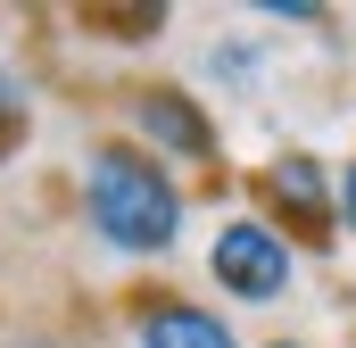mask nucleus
Instances as JSON below:
<instances>
[{"instance_id": "nucleus-1", "label": "nucleus", "mask_w": 356, "mask_h": 348, "mask_svg": "<svg viewBox=\"0 0 356 348\" xmlns=\"http://www.w3.org/2000/svg\"><path fill=\"white\" fill-rule=\"evenodd\" d=\"M83 207H91V232L108 249H133V258L175 249V232H182V191L166 182V166L149 150H124V141L116 150H91Z\"/></svg>"}, {"instance_id": "nucleus-2", "label": "nucleus", "mask_w": 356, "mask_h": 348, "mask_svg": "<svg viewBox=\"0 0 356 348\" xmlns=\"http://www.w3.org/2000/svg\"><path fill=\"white\" fill-rule=\"evenodd\" d=\"M207 265H216V282H224L232 299H249V307H266V299L290 290V241H282L273 224H257V216H232V224L216 232Z\"/></svg>"}, {"instance_id": "nucleus-3", "label": "nucleus", "mask_w": 356, "mask_h": 348, "mask_svg": "<svg viewBox=\"0 0 356 348\" xmlns=\"http://www.w3.org/2000/svg\"><path fill=\"white\" fill-rule=\"evenodd\" d=\"M133 116H141V133H149L158 150H175V158H216V125L191 108V91H141Z\"/></svg>"}, {"instance_id": "nucleus-4", "label": "nucleus", "mask_w": 356, "mask_h": 348, "mask_svg": "<svg viewBox=\"0 0 356 348\" xmlns=\"http://www.w3.org/2000/svg\"><path fill=\"white\" fill-rule=\"evenodd\" d=\"M141 348H241V340H232V324H224V315L166 299V307H149V315H141Z\"/></svg>"}, {"instance_id": "nucleus-5", "label": "nucleus", "mask_w": 356, "mask_h": 348, "mask_svg": "<svg viewBox=\"0 0 356 348\" xmlns=\"http://www.w3.org/2000/svg\"><path fill=\"white\" fill-rule=\"evenodd\" d=\"M273 199L290 207V216H307V224H323V166L315 158H273Z\"/></svg>"}, {"instance_id": "nucleus-6", "label": "nucleus", "mask_w": 356, "mask_h": 348, "mask_svg": "<svg viewBox=\"0 0 356 348\" xmlns=\"http://www.w3.org/2000/svg\"><path fill=\"white\" fill-rule=\"evenodd\" d=\"M340 224H348V232H356V166L340 174Z\"/></svg>"}, {"instance_id": "nucleus-7", "label": "nucleus", "mask_w": 356, "mask_h": 348, "mask_svg": "<svg viewBox=\"0 0 356 348\" xmlns=\"http://www.w3.org/2000/svg\"><path fill=\"white\" fill-rule=\"evenodd\" d=\"M273 348H298V340H273Z\"/></svg>"}]
</instances>
